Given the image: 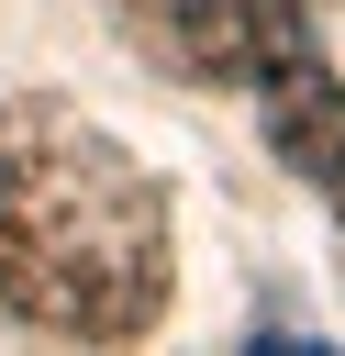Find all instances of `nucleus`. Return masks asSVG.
<instances>
[{"label": "nucleus", "mask_w": 345, "mask_h": 356, "mask_svg": "<svg viewBox=\"0 0 345 356\" xmlns=\"http://www.w3.org/2000/svg\"><path fill=\"white\" fill-rule=\"evenodd\" d=\"M0 312L78 345L167 312V200L67 100H0Z\"/></svg>", "instance_id": "nucleus-1"}, {"label": "nucleus", "mask_w": 345, "mask_h": 356, "mask_svg": "<svg viewBox=\"0 0 345 356\" xmlns=\"http://www.w3.org/2000/svg\"><path fill=\"white\" fill-rule=\"evenodd\" d=\"M111 22L134 33L145 67H167L189 89H256L267 67L312 56L300 0H111Z\"/></svg>", "instance_id": "nucleus-2"}, {"label": "nucleus", "mask_w": 345, "mask_h": 356, "mask_svg": "<svg viewBox=\"0 0 345 356\" xmlns=\"http://www.w3.org/2000/svg\"><path fill=\"white\" fill-rule=\"evenodd\" d=\"M256 89H267V145H278V167H300V178L334 200V222H345V78L312 67V56H289V67H267Z\"/></svg>", "instance_id": "nucleus-3"}]
</instances>
